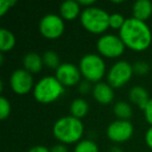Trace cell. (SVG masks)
I'll return each mask as SVG.
<instances>
[{
    "label": "cell",
    "instance_id": "6da1fadb",
    "mask_svg": "<svg viewBox=\"0 0 152 152\" xmlns=\"http://www.w3.org/2000/svg\"><path fill=\"white\" fill-rule=\"evenodd\" d=\"M119 31V37L124 43L125 47L133 51H145L151 45V29L144 21H140L133 17L126 19L123 27Z\"/></svg>",
    "mask_w": 152,
    "mask_h": 152
},
{
    "label": "cell",
    "instance_id": "7a4b0ae2",
    "mask_svg": "<svg viewBox=\"0 0 152 152\" xmlns=\"http://www.w3.org/2000/svg\"><path fill=\"white\" fill-rule=\"evenodd\" d=\"M53 135L61 144H74L81 141L85 126L80 119L73 116H65L56 120L53 125Z\"/></svg>",
    "mask_w": 152,
    "mask_h": 152
},
{
    "label": "cell",
    "instance_id": "3957f363",
    "mask_svg": "<svg viewBox=\"0 0 152 152\" xmlns=\"http://www.w3.org/2000/svg\"><path fill=\"white\" fill-rule=\"evenodd\" d=\"M65 93V87L55 76H45L34 85V97L42 104H49L56 101Z\"/></svg>",
    "mask_w": 152,
    "mask_h": 152
},
{
    "label": "cell",
    "instance_id": "277c9868",
    "mask_svg": "<svg viewBox=\"0 0 152 152\" xmlns=\"http://www.w3.org/2000/svg\"><path fill=\"white\" fill-rule=\"evenodd\" d=\"M79 18L83 27L91 34H103L110 27V15L100 7H87L81 12Z\"/></svg>",
    "mask_w": 152,
    "mask_h": 152
},
{
    "label": "cell",
    "instance_id": "5b68a950",
    "mask_svg": "<svg viewBox=\"0 0 152 152\" xmlns=\"http://www.w3.org/2000/svg\"><path fill=\"white\" fill-rule=\"evenodd\" d=\"M78 67L85 80L90 83H100L106 72V66L102 56L95 53L83 55Z\"/></svg>",
    "mask_w": 152,
    "mask_h": 152
},
{
    "label": "cell",
    "instance_id": "8992f818",
    "mask_svg": "<svg viewBox=\"0 0 152 152\" xmlns=\"http://www.w3.org/2000/svg\"><path fill=\"white\" fill-rule=\"evenodd\" d=\"M97 51L101 56L107 58H117L125 51V45L120 37L115 34H103L97 41Z\"/></svg>",
    "mask_w": 152,
    "mask_h": 152
},
{
    "label": "cell",
    "instance_id": "52a82bcc",
    "mask_svg": "<svg viewBox=\"0 0 152 152\" xmlns=\"http://www.w3.org/2000/svg\"><path fill=\"white\" fill-rule=\"evenodd\" d=\"M65 20L56 14H47L39 23V30L44 38L55 40L63 36L65 31Z\"/></svg>",
    "mask_w": 152,
    "mask_h": 152
},
{
    "label": "cell",
    "instance_id": "ba28073f",
    "mask_svg": "<svg viewBox=\"0 0 152 152\" xmlns=\"http://www.w3.org/2000/svg\"><path fill=\"white\" fill-rule=\"evenodd\" d=\"M133 75L132 65L126 61H119L110 67L107 73L108 85L113 88H122Z\"/></svg>",
    "mask_w": 152,
    "mask_h": 152
},
{
    "label": "cell",
    "instance_id": "9c48e42d",
    "mask_svg": "<svg viewBox=\"0 0 152 152\" xmlns=\"http://www.w3.org/2000/svg\"><path fill=\"white\" fill-rule=\"evenodd\" d=\"M10 86L17 95H26L34 88V76L25 69H17L10 77Z\"/></svg>",
    "mask_w": 152,
    "mask_h": 152
},
{
    "label": "cell",
    "instance_id": "30bf717a",
    "mask_svg": "<svg viewBox=\"0 0 152 152\" xmlns=\"http://www.w3.org/2000/svg\"><path fill=\"white\" fill-rule=\"evenodd\" d=\"M133 134V125L128 120H118L112 122L106 129V135L114 143H124Z\"/></svg>",
    "mask_w": 152,
    "mask_h": 152
},
{
    "label": "cell",
    "instance_id": "8fae6325",
    "mask_svg": "<svg viewBox=\"0 0 152 152\" xmlns=\"http://www.w3.org/2000/svg\"><path fill=\"white\" fill-rule=\"evenodd\" d=\"M81 73L78 66L72 63L61 64L58 68L55 70V77L64 87H73V86L80 83Z\"/></svg>",
    "mask_w": 152,
    "mask_h": 152
},
{
    "label": "cell",
    "instance_id": "7c38bea8",
    "mask_svg": "<svg viewBox=\"0 0 152 152\" xmlns=\"http://www.w3.org/2000/svg\"><path fill=\"white\" fill-rule=\"evenodd\" d=\"M93 97L98 103L100 104H110V102H113L115 98V93L114 89L110 85L106 83H95V86L93 87Z\"/></svg>",
    "mask_w": 152,
    "mask_h": 152
},
{
    "label": "cell",
    "instance_id": "4fadbf2b",
    "mask_svg": "<svg viewBox=\"0 0 152 152\" xmlns=\"http://www.w3.org/2000/svg\"><path fill=\"white\" fill-rule=\"evenodd\" d=\"M80 9L81 7L78 3V1L67 0V1L61 3V7H59V16L64 20L72 21V20H75L78 16L81 15Z\"/></svg>",
    "mask_w": 152,
    "mask_h": 152
},
{
    "label": "cell",
    "instance_id": "5bb4252c",
    "mask_svg": "<svg viewBox=\"0 0 152 152\" xmlns=\"http://www.w3.org/2000/svg\"><path fill=\"white\" fill-rule=\"evenodd\" d=\"M152 15V2L149 0H137L132 5V17L140 21L148 20Z\"/></svg>",
    "mask_w": 152,
    "mask_h": 152
},
{
    "label": "cell",
    "instance_id": "9a60e30c",
    "mask_svg": "<svg viewBox=\"0 0 152 152\" xmlns=\"http://www.w3.org/2000/svg\"><path fill=\"white\" fill-rule=\"evenodd\" d=\"M128 96L129 100L143 110H145L148 102L151 99L149 97V93L147 92V90L143 87H140V86H135V87L131 88Z\"/></svg>",
    "mask_w": 152,
    "mask_h": 152
},
{
    "label": "cell",
    "instance_id": "2e32d148",
    "mask_svg": "<svg viewBox=\"0 0 152 152\" xmlns=\"http://www.w3.org/2000/svg\"><path fill=\"white\" fill-rule=\"evenodd\" d=\"M23 69L28 71L31 74H36L42 71L43 66V57L36 52H29L23 57Z\"/></svg>",
    "mask_w": 152,
    "mask_h": 152
},
{
    "label": "cell",
    "instance_id": "e0dca14e",
    "mask_svg": "<svg viewBox=\"0 0 152 152\" xmlns=\"http://www.w3.org/2000/svg\"><path fill=\"white\" fill-rule=\"evenodd\" d=\"M88 112H89V104L83 98H76L71 102L70 105L71 116L81 120L83 117L87 116Z\"/></svg>",
    "mask_w": 152,
    "mask_h": 152
},
{
    "label": "cell",
    "instance_id": "ac0fdd59",
    "mask_svg": "<svg viewBox=\"0 0 152 152\" xmlns=\"http://www.w3.org/2000/svg\"><path fill=\"white\" fill-rule=\"evenodd\" d=\"M16 37L11 30L2 28L0 29V50L1 52H9L15 47Z\"/></svg>",
    "mask_w": 152,
    "mask_h": 152
},
{
    "label": "cell",
    "instance_id": "d6986e66",
    "mask_svg": "<svg viewBox=\"0 0 152 152\" xmlns=\"http://www.w3.org/2000/svg\"><path fill=\"white\" fill-rule=\"evenodd\" d=\"M114 114L118 120H128L132 116V107L129 103L125 101H118L114 105Z\"/></svg>",
    "mask_w": 152,
    "mask_h": 152
},
{
    "label": "cell",
    "instance_id": "ffe728a7",
    "mask_svg": "<svg viewBox=\"0 0 152 152\" xmlns=\"http://www.w3.org/2000/svg\"><path fill=\"white\" fill-rule=\"evenodd\" d=\"M43 63L44 66L50 68V69H55L61 66V61H59V56L56 52L52 50H47L43 54Z\"/></svg>",
    "mask_w": 152,
    "mask_h": 152
},
{
    "label": "cell",
    "instance_id": "44dd1931",
    "mask_svg": "<svg viewBox=\"0 0 152 152\" xmlns=\"http://www.w3.org/2000/svg\"><path fill=\"white\" fill-rule=\"evenodd\" d=\"M74 152H99L97 144L91 140H81L76 144Z\"/></svg>",
    "mask_w": 152,
    "mask_h": 152
},
{
    "label": "cell",
    "instance_id": "7402d4cb",
    "mask_svg": "<svg viewBox=\"0 0 152 152\" xmlns=\"http://www.w3.org/2000/svg\"><path fill=\"white\" fill-rule=\"evenodd\" d=\"M125 21H126V19L123 17V15L119 13H114L110 15V27L113 29L120 30L124 25Z\"/></svg>",
    "mask_w": 152,
    "mask_h": 152
},
{
    "label": "cell",
    "instance_id": "603a6c76",
    "mask_svg": "<svg viewBox=\"0 0 152 152\" xmlns=\"http://www.w3.org/2000/svg\"><path fill=\"white\" fill-rule=\"evenodd\" d=\"M12 106L10 101L5 97L1 96L0 97V119L1 120H5L7 118H9Z\"/></svg>",
    "mask_w": 152,
    "mask_h": 152
},
{
    "label": "cell",
    "instance_id": "cb8c5ba5",
    "mask_svg": "<svg viewBox=\"0 0 152 152\" xmlns=\"http://www.w3.org/2000/svg\"><path fill=\"white\" fill-rule=\"evenodd\" d=\"M132 69H133V73L134 74L140 75V76H144V75H146V74H148V72L150 71V66L148 65L146 61H140L133 64Z\"/></svg>",
    "mask_w": 152,
    "mask_h": 152
},
{
    "label": "cell",
    "instance_id": "d4e9b609",
    "mask_svg": "<svg viewBox=\"0 0 152 152\" xmlns=\"http://www.w3.org/2000/svg\"><path fill=\"white\" fill-rule=\"evenodd\" d=\"M15 0H1L0 1V16H4L7 12L11 10L12 7L16 4Z\"/></svg>",
    "mask_w": 152,
    "mask_h": 152
},
{
    "label": "cell",
    "instance_id": "484cf974",
    "mask_svg": "<svg viewBox=\"0 0 152 152\" xmlns=\"http://www.w3.org/2000/svg\"><path fill=\"white\" fill-rule=\"evenodd\" d=\"M91 83H90V81H88V80L80 81V83H79V86H78V90H79V92H80V94L86 95V94L93 91V88H92Z\"/></svg>",
    "mask_w": 152,
    "mask_h": 152
},
{
    "label": "cell",
    "instance_id": "4316f807",
    "mask_svg": "<svg viewBox=\"0 0 152 152\" xmlns=\"http://www.w3.org/2000/svg\"><path fill=\"white\" fill-rule=\"evenodd\" d=\"M144 115H145L146 121L152 126V98L150 99L147 106H146L145 110H144Z\"/></svg>",
    "mask_w": 152,
    "mask_h": 152
},
{
    "label": "cell",
    "instance_id": "83f0119b",
    "mask_svg": "<svg viewBox=\"0 0 152 152\" xmlns=\"http://www.w3.org/2000/svg\"><path fill=\"white\" fill-rule=\"evenodd\" d=\"M145 142L147 144V146L152 150V126H150L147 129L145 133Z\"/></svg>",
    "mask_w": 152,
    "mask_h": 152
},
{
    "label": "cell",
    "instance_id": "f1b7e54d",
    "mask_svg": "<svg viewBox=\"0 0 152 152\" xmlns=\"http://www.w3.org/2000/svg\"><path fill=\"white\" fill-rule=\"evenodd\" d=\"M50 152H69L68 151V147L65 145V144H56L54 145L52 148L50 149Z\"/></svg>",
    "mask_w": 152,
    "mask_h": 152
},
{
    "label": "cell",
    "instance_id": "f546056e",
    "mask_svg": "<svg viewBox=\"0 0 152 152\" xmlns=\"http://www.w3.org/2000/svg\"><path fill=\"white\" fill-rule=\"evenodd\" d=\"M27 152H50V149H48L45 146L38 145V146H34V147H31Z\"/></svg>",
    "mask_w": 152,
    "mask_h": 152
},
{
    "label": "cell",
    "instance_id": "4dcf8cb0",
    "mask_svg": "<svg viewBox=\"0 0 152 152\" xmlns=\"http://www.w3.org/2000/svg\"><path fill=\"white\" fill-rule=\"evenodd\" d=\"M78 3L80 4V7H83L85 9H87V7H91L95 3V0H79Z\"/></svg>",
    "mask_w": 152,
    "mask_h": 152
},
{
    "label": "cell",
    "instance_id": "1f68e13d",
    "mask_svg": "<svg viewBox=\"0 0 152 152\" xmlns=\"http://www.w3.org/2000/svg\"><path fill=\"white\" fill-rule=\"evenodd\" d=\"M110 152H122V150L119 147H113L112 149H110Z\"/></svg>",
    "mask_w": 152,
    "mask_h": 152
}]
</instances>
